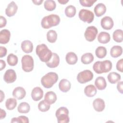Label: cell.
<instances>
[{
  "instance_id": "obj_1",
  "label": "cell",
  "mask_w": 123,
  "mask_h": 123,
  "mask_svg": "<svg viewBox=\"0 0 123 123\" xmlns=\"http://www.w3.org/2000/svg\"><path fill=\"white\" fill-rule=\"evenodd\" d=\"M36 52L40 60L45 63L50 60L52 55V52L45 44L37 45Z\"/></svg>"
},
{
  "instance_id": "obj_2",
  "label": "cell",
  "mask_w": 123,
  "mask_h": 123,
  "mask_svg": "<svg viewBox=\"0 0 123 123\" xmlns=\"http://www.w3.org/2000/svg\"><path fill=\"white\" fill-rule=\"evenodd\" d=\"M60 18L57 14H51L44 16L41 21V26L44 29H49L57 26L60 24Z\"/></svg>"
},
{
  "instance_id": "obj_3",
  "label": "cell",
  "mask_w": 123,
  "mask_h": 123,
  "mask_svg": "<svg viewBox=\"0 0 123 123\" xmlns=\"http://www.w3.org/2000/svg\"><path fill=\"white\" fill-rule=\"evenodd\" d=\"M112 63L110 60L97 61L93 65V69L98 74L106 73L110 71L112 68Z\"/></svg>"
},
{
  "instance_id": "obj_4",
  "label": "cell",
  "mask_w": 123,
  "mask_h": 123,
  "mask_svg": "<svg viewBox=\"0 0 123 123\" xmlns=\"http://www.w3.org/2000/svg\"><path fill=\"white\" fill-rule=\"evenodd\" d=\"M58 80V75L55 72H49L41 79L42 85L46 88H51Z\"/></svg>"
},
{
  "instance_id": "obj_5",
  "label": "cell",
  "mask_w": 123,
  "mask_h": 123,
  "mask_svg": "<svg viewBox=\"0 0 123 123\" xmlns=\"http://www.w3.org/2000/svg\"><path fill=\"white\" fill-rule=\"evenodd\" d=\"M69 111L65 107H61L58 109L55 113L57 121L59 123H68L70 122Z\"/></svg>"
},
{
  "instance_id": "obj_6",
  "label": "cell",
  "mask_w": 123,
  "mask_h": 123,
  "mask_svg": "<svg viewBox=\"0 0 123 123\" xmlns=\"http://www.w3.org/2000/svg\"><path fill=\"white\" fill-rule=\"evenodd\" d=\"M22 69L25 72H30L34 69V62L33 58L29 55L23 56L21 60Z\"/></svg>"
},
{
  "instance_id": "obj_7",
  "label": "cell",
  "mask_w": 123,
  "mask_h": 123,
  "mask_svg": "<svg viewBox=\"0 0 123 123\" xmlns=\"http://www.w3.org/2000/svg\"><path fill=\"white\" fill-rule=\"evenodd\" d=\"M93 73L89 70H85L79 73L77 75V80L81 84H85L90 81L93 78Z\"/></svg>"
},
{
  "instance_id": "obj_8",
  "label": "cell",
  "mask_w": 123,
  "mask_h": 123,
  "mask_svg": "<svg viewBox=\"0 0 123 123\" xmlns=\"http://www.w3.org/2000/svg\"><path fill=\"white\" fill-rule=\"evenodd\" d=\"M78 16L81 20L88 24L92 23L94 18V14L92 12L84 9L80 10Z\"/></svg>"
},
{
  "instance_id": "obj_9",
  "label": "cell",
  "mask_w": 123,
  "mask_h": 123,
  "mask_svg": "<svg viewBox=\"0 0 123 123\" xmlns=\"http://www.w3.org/2000/svg\"><path fill=\"white\" fill-rule=\"evenodd\" d=\"M98 30L95 26H89L87 27L84 33V36L86 39L89 42L94 41L98 34Z\"/></svg>"
},
{
  "instance_id": "obj_10",
  "label": "cell",
  "mask_w": 123,
  "mask_h": 123,
  "mask_svg": "<svg viewBox=\"0 0 123 123\" xmlns=\"http://www.w3.org/2000/svg\"><path fill=\"white\" fill-rule=\"evenodd\" d=\"M17 76L15 71L13 69H8L6 71L4 76V81L7 83H13L16 79Z\"/></svg>"
},
{
  "instance_id": "obj_11",
  "label": "cell",
  "mask_w": 123,
  "mask_h": 123,
  "mask_svg": "<svg viewBox=\"0 0 123 123\" xmlns=\"http://www.w3.org/2000/svg\"><path fill=\"white\" fill-rule=\"evenodd\" d=\"M100 25L103 29L105 30H110L113 27L114 22L111 17L106 16L101 19Z\"/></svg>"
},
{
  "instance_id": "obj_12",
  "label": "cell",
  "mask_w": 123,
  "mask_h": 123,
  "mask_svg": "<svg viewBox=\"0 0 123 123\" xmlns=\"http://www.w3.org/2000/svg\"><path fill=\"white\" fill-rule=\"evenodd\" d=\"M18 9V6L15 2L13 1H11L8 4L5 9V13L8 17H12L15 15Z\"/></svg>"
},
{
  "instance_id": "obj_13",
  "label": "cell",
  "mask_w": 123,
  "mask_h": 123,
  "mask_svg": "<svg viewBox=\"0 0 123 123\" xmlns=\"http://www.w3.org/2000/svg\"><path fill=\"white\" fill-rule=\"evenodd\" d=\"M43 96V91L41 87L36 86L34 87L31 92V97L33 100L37 101L40 100Z\"/></svg>"
},
{
  "instance_id": "obj_14",
  "label": "cell",
  "mask_w": 123,
  "mask_h": 123,
  "mask_svg": "<svg viewBox=\"0 0 123 123\" xmlns=\"http://www.w3.org/2000/svg\"><path fill=\"white\" fill-rule=\"evenodd\" d=\"M93 106L96 111L101 112L105 109V102L102 98H97L95 99L93 102Z\"/></svg>"
},
{
  "instance_id": "obj_15",
  "label": "cell",
  "mask_w": 123,
  "mask_h": 123,
  "mask_svg": "<svg viewBox=\"0 0 123 123\" xmlns=\"http://www.w3.org/2000/svg\"><path fill=\"white\" fill-rule=\"evenodd\" d=\"M12 94L14 98L17 99L21 100L25 97L26 95V91L23 87L18 86L13 89Z\"/></svg>"
},
{
  "instance_id": "obj_16",
  "label": "cell",
  "mask_w": 123,
  "mask_h": 123,
  "mask_svg": "<svg viewBox=\"0 0 123 123\" xmlns=\"http://www.w3.org/2000/svg\"><path fill=\"white\" fill-rule=\"evenodd\" d=\"M11 33L8 29H2L0 32V43L1 44H6L10 40Z\"/></svg>"
},
{
  "instance_id": "obj_17",
  "label": "cell",
  "mask_w": 123,
  "mask_h": 123,
  "mask_svg": "<svg viewBox=\"0 0 123 123\" xmlns=\"http://www.w3.org/2000/svg\"><path fill=\"white\" fill-rule=\"evenodd\" d=\"M60 63V58L59 55L56 53H52V55L50 60L46 63L47 66L49 68H56Z\"/></svg>"
},
{
  "instance_id": "obj_18",
  "label": "cell",
  "mask_w": 123,
  "mask_h": 123,
  "mask_svg": "<svg viewBox=\"0 0 123 123\" xmlns=\"http://www.w3.org/2000/svg\"><path fill=\"white\" fill-rule=\"evenodd\" d=\"M71 84L70 82L66 79H62L59 83L60 90L62 92H67L71 88Z\"/></svg>"
},
{
  "instance_id": "obj_19",
  "label": "cell",
  "mask_w": 123,
  "mask_h": 123,
  "mask_svg": "<svg viewBox=\"0 0 123 123\" xmlns=\"http://www.w3.org/2000/svg\"><path fill=\"white\" fill-rule=\"evenodd\" d=\"M94 11L96 16H101L106 12V7L104 4L102 3H99L95 6Z\"/></svg>"
},
{
  "instance_id": "obj_20",
  "label": "cell",
  "mask_w": 123,
  "mask_h": 123,
  "mask_svg": "<svg viewBox=\"0 0 123 123\" xmlns=\"http://www.w3.org/2000/svg\"><path fill=\"white\" fill-rule=\"evenodd\" d=\"M96 87L100 90H104L107 86V83L104 77L102 76L98 77L95 81Z\"/></svg>"
},
{
  "instance_id": "obj_21",
  "label": "cell",
  "mask_w": 123,
  "mask_h": 123,
  "mask_svg": "<svg viewBox=\"0 0 123 123\" xmlns=\"http://www.w3.org/2000/svg\"><path fill=\"white\" fill-rule=\"evenodd\" d=\"M56 94L52 91L47 92L44 96V100L48 104L51 105L53 104L57 100Z\"/></svg>"
},
{
  "instance_id": "obj_22",
  "label": "cell",
  "mask_w": 123,
  "mask_h": 123,
  "mask_svg": "<svg viewBox=\"0 0 123 123\" xmlns=\"http://www.w3.org/2000/svg\"><path fill=\"white\" fill-rule=\"evenodd\" d=\"M21 48L24 52L26 53H30L33 49V43L29 40H24L21 43Z\"/></svg>"
},
{
  "instance_id": "obj_23",
  "label": "cell",
  "mask_w": 123,
  "mask_h": 123,
  "mask_svg": "<svg viewBox=\"0 0 123 123\" xmlns=\"http://www.w3.org/2000/svg\"><path fill=\"white\" fill-rule=\"evenodd\" d=\"M111 40V36L109 33L101 32L98 36V41L102 44L108 43Z\"/></svg>"
},
{
  "instance_id": "obj_24",
  "label": "cell",
  "mask_w": 123,
  "mask_h": 123,
  "mask_svg": "<svg viewBox=\"0 0 123 123\" xmlns=\"http://www.w3.org/2000/svg\"><path fill=\"white\" fill-rule=\"evenodd\" d=\"M65 59L67 63L70 65L75 64L78 61L77 55L73 52H68L66 55Z\"/></svg>"
},
{
  "instance_id": "obj_25",
  "label": "cell",
  "mask_w": 123,
  "mask_h": 123,
  "mask_svg": "<svg viewBox=\"0 0 123 123\" xmlns=\"http://www.w3.org/2000/svg\"><path fill=\"white\" fill-rule=\"evenodd\" d=\"M97 88L93 85L86 86L84 89V93L88 97H93L97 94Z\"/></svg>"
},
{
  "instance_id": "obj_26",
  "label": "cell",
  "mask_w": 123,
  "mask_h": 123,
  "mask_svg": "<svg viewBox=\"0 0 123 123\" xmlns=\"http://www.w3.org/2000/svg\"><path fill=\"white\" fill-rule=\"evenodd\" d=\"M123 53V48L121 46L116 45L113 46L110 50L111 56L113 58H117L120 56Z\"/></svg>"
},
{
  "instance_id": "obj_27",
  "label": "cell",
  "mask_w": 123,
  "mask_h": 123,
  "mask_svg": "<svg viewBox=\"0 0 123 123\" xmlns=\"http://www.w3.org/2000/svg\"><path fill=\"white\" fill-rule=\"evenodd\" d=\"M108 81L112 84L118 82L121 79V75L118 73L114 72H111L107 76Z\"/></svg>"
},
{
  "instance_id": "obj_28",
  "label": "cell",
  "mask_w": 123,
  "mask_h": 123,
  "mask_svg": "<svg viewBox=\"0 0 123 123\" xmlns=\"http://www.w3.org/2000/svg\"><path fill=\"white\" fill-rule=\"evenodd\" d=\"M94 60V56L91 53L87 52L84 54L81 58V62L85 64H88L91 63Z\"/></svg>"
},
{
  "instance_id": "obj_29",
  "label": "cell",
  "mask_w": 123,
  "mask_h": 123,
  "mask_svg": "<svg viewBox=\"0 0 123 123\" xmlns=\"http://www.w3.org/2000/svg\"><path fill=\"white\" fill-rule=\"evenodd\" d=\"M30 110L29 104L26 102H23L19 104L17 107L18 111L21 113H28Z\"/></svg>"
},
{
  "instance_id": "obj_30",
  "label": "cell",
  "mask_w": 123,
  "mask_h": 123,
  "mask_svg": "<svg viewBox=\"0 0 123 123\" xmlns=\"http://www.w3.org/2000/svg\"><path fill=\"white\" fill-rule=\"evenodd\" d=\"M123 32L122 29H116L113 33L112 38L115 42L117 43H121L123 40Z\"/></svg>"
},
{
  "instance_id": "obj_31",
  "label": "cell",
  "mask_w": 123,
  "mask_h": 123,
  "mask_svg": "<svg viewBox=\"0 0 123 123\" xmlns=\"http://www.w3.org/2000/svg\"><path fill=\"white\" fill-rule=\"evenodd\" d=\"M64 12L67 17L70 18L73 17L76 14V8L72 5H68L66 7Z\"/></svg>"
},
{
  "instance_id": "obj_32",
  "label": "cell",
  "mask_w": 123,
  "mask_h": 123,
  "mask_svg": "<svg viewBox=\"0 0 123 123\" xmlns=\"http://www.w3.org/2000/svg\"><path fill=\"white\" fill-rule=\"evenodd\" d=\"M17 100L14 98H8L5 102V106L7 110H12L17 106Z\"/></svg>"
},
{
  "instance_id": "obj_33",
  "label": "cell",
  "mask_w": 123,
  "mask_h": 123,
  "mask_svg": "<svg viewBox=\"0 0 123 123\" xmlns=\"http://www.w3.org/2000/svg\"><path fill=\"white\" fill-rule=\"evenodd\" d=\"M95 54L98 58L102 59L104 58L107 55L106 48L103 46L98 47L95 50Z\"/></svg>"
},
{
  "instance_id": "obj_34",
  "label": "cell",
  "mask_w": 123,
  "mask_h": 123,
  "mask_svg": "<svg viewBox=\"0 0 123 123\" xmlns=\"http://www.w3.org/2000/svg\"><path fill=\"white\" fill-rule=\"evenodd\" d=\"M47 40L51 43H53L55 42L57 39V32L54 30H50L47 33Z\"/></svg>"
},
{
  "instance_id": "obj_35",
  "label": "cell",
  "mask_w": 123,
  "mask_h": 123,
  "mask_svg": "<svg viewBox=\"0 0 123 123\" xmlns=\"http://www.w3.org/2000/svg\"><path fill=\"white\" fill-rule=\"evenodd\" d=\"M44 6L45 9L48 11H52L55 9L56 4L53 0H46L44 1Z\"/></svg>"
},
{
  "instance_id": "obj_36",
  "label": "cell",
  "mask_w": 123,
  "mask_h": 123,
  "mask_svg": "<svg viewBox=\"0 0 123 123\" xmlns=\"http://www.w3.org/2000/svg\"><path fill=\"white\" fill-rule=\"evenodd\" d=\"M18 57L13 53H10L7 58V62L8 64L11 66H15L18 63Z\"/></svg>"
},
{
  "instance_id": "obj_37",
  "label": "cell",
  "mask_w": 123,
  "mask_h": 123,
  "mask_svg": "<svg viewBox=\"0 0 123 123\" xmlns=\"http://www.w3.org/2000/svg\"><path fill=\"white\" fill-rule=\"evenodd\" d=\"M50 104L47 103L45 100H41L38 104V109L41 112H46L50 109Z\"/></svg>"
},
{
  "instance_id": "obj_38",
  "label": "cell",
  "mask_w": 123,
  "mask_h": 123,
  "mask_svg": "<svg viewBox=\"0 0 123 123\" xmlns=\"http://www.w3.org/2000/svg\"><path fill=\"white\" fill-rule=\"evenodd\" d=\"M28 118L25 116H20L18 117H13L11 120V123H28Z\"/></svg>"
},
{
  "instance_id": "obj_39",
  "label": "cell",
  "mask_w": 123,
  "mask_h": 123,
  "mask_svg": "<svg viewBox=\"0 0 123 123\" xmlns=\"http://www.w3.org/2000/svg\"><path fill=\"white\" fill-rule=\"evenodd\" d=\"M97 1V0H79V2L81 5L84 7H91L94 3Z\"/></svg>"
},
{
  "instance_id": "obj_40",
  "label": "cell",
  "mask_w": 123,
  "mask_h": 123,
  "mask_svg": "<svg viewBox=\"0 0 123 123\" xmlns=\"http://www.w3.org/2000/svg\"><path fill=\"white\" fill-rule=\"evenodd\" d=\"M123 59H121L119 60L117 63H116V69L120 72H123Z\"/></svg>"
},
{
  "instance_id": "obj_41",
  "label": "cell",
  "mask_w": 123,
  "mask_h": 123,
  "mask_svg": "<svg viewBox=\"0 0 123 123\" xmlns=\"http://www.w3.org/2000/svg\"><path fill=\"white\" fill-rule=\"evenodd\" d=\"M7 52V49L4 47H0V57L2 58L6 55Z\"/></svg>"
},
{
  "instance_id": "obj_42",
  "label": "cell",
  "mask_w": 123,
  "mask_h": 123,
  "mask_svg": "<svg viewBox=\"0 0 123 123\" xmlns=\"http://www.w3.org/2000/svg\"><path fill=\"white\" fill-rule=\"evenodd\" d=\"M7 24V20L6 19V18L2 16H0V28H2L3 27H4Z\"/></svg>"
},
{
  "instance_id": "obj_43",
  "label": "cell",
  "mask_w": 123,
  "mask_h": 123,
  "mask_svg": "<svg viewBox=\"0 0 123 123\" xmlns=\"http://www.w3.org/2000/svg\"><path fill=\"white\" fill-rule=\"evenodd\" d=\"M123 81H119L117 83V90H118V91L121 93L123 94Z\"/></svg>"
},
{
  "instance_id": "obj_44",
  "label": "cell",
  "mask_w": 123,
  "mask_h": 123,
  "mask_svg": "<svg viewBox=\"0 0 123 123\" xmlns=\"http://www.w3.org/2000/svg\"><path fill=\"white\" fill-rule=\"evenodd\" d=\"M0 119L1 120L3 118H4L6 117V113L4 110L2 109H0Z\"/></svg>"
},
{
  "instance_id": "obj_45",
  "label": "cell",
  "mask_w": 123,
  "mask_h": 123,
  "mask_svg": "<svg viewBox=\"0 0 123 123\" xmlns=\"http://www.w3.org/2000/svg\"><path fill=\"white\" fill-rule=\"evenodd\" d=\"M0 70L1 71L3 69H4L6 67V63L3 60H0Z\"/></svg>"
},
{
  "instance_id": "obj_46",
  "label": "cell",
  "mask_w": 123,
  "mask_h": 123,
  "mask_svg": "<svg viewBox=\"0 0 123 123\" xmlns=\"http://www.w3.org/2000/svg\"><path fill=\"white\" fill-rule=\"evenodd\" d=\"M43 0H32V2L34 3V4L37 5H40L41 4V3L43 2Z\"/></svg>"
},
{
  "instance_id": "obj_47",
  "label": "cell",
  "mask_w": 123,
  "mask_h": 123,
  "mask_svg": "<svg viewBox=\"0 0 123 123\" xmlns=\"http://www.w3.org/2000/svg\"><path fill=\"white\" fill-rule=\"evenodd\" d=\"M4 98H5V96H4V93L2 90H0V102H1L3 101Z\"/></svg>"
},
{
  "instance_id": "obj_48",
  "label": "cell",
  "mask_w": 123,
  "mask_h": 123,
  "mask_svg": "<svg viewBox=\"0 0 123 123\" xmlns=\"http://www.w3.org/2000/svg\"><path fill=\"white\" fill-rule=\"evenodd\" d=\"M58 1L61 4H65L66 3H67L69 0H58Z\"/></svg>"
}]
</instances>
